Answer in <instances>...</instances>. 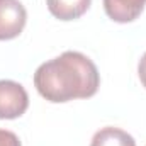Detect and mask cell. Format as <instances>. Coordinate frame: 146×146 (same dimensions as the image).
<instances>
[{
	"mask_svg": "<svg viewBox=\"0 0 146 146\" xmlns=\"http://www.w3.org/2000/svg\"><path fill=\"white\" fill-rule=\"evenodd\" d=\"M34 87L48 102L63 104L94 97L100 87V75L95 63L83 53L65 51L37 66Z\"/></svg>",
	"mask_w": 146,
	"mask_h": 146,
	"instance_id": "cell-1",
	"label": "cell"
},
{
	"mask_svg": "<svg viewBox=\"0 0 146 146\" xmlns=\"http://www.w3.org/2000/svg\"><path fill=\"white\" fill-rule=\"evenodd\" d=\"M29 107L26 88L14 80H0V119H17Z\"/></svg>",
	"mask_w": 146,
	"mask_h": 146,
	"instance_id": "cell-2",
	"label": "cell"
},
{
	"mask_svg": "<svg viewBox=\"0 0 146 146\" xmlns=\"http://www.w3.org/2000/svg\"><path fill=\"white\" fill-rule=\"evenodd\" d=\"M27 22V10L19 0H0V41L15 39Z\"/></svg>",
	"mask_w": 146,
	"mask_h": 146,
	"instance_id": "cell-3",
	"label": "cell"
},
{
	"mask_svg": "<svg viewBox=\"0 0 146 146\" xmlns=\"http://www.w3.org/2000/svg\"><path fill=\"white\" fill-rule=\"evenodd\" d=\"M146 0H104V10L114 22L127 24L136 21L145 10Z\"/></svg>",
	"mask_w": 146,
	"mask_h": 146,
	"instance_id": "cell-4",
	"label": "cell"
},
{
	"mask_svg": "<svg viewBox=\"0 0 146 146\" xmlns=\"http://www.w3.org/2000/svg\"><path fill=\"white\" fill-rule=\"evenodd\" d=\"M92 0H46L48 10L60 21L80 19L90 7Z\"/></svg>",
	"mask_w": 146,
	"mask_h": 146,
	"instance_id": "cell-5",
	"label": "cell"
},
{
	"mask_svg": "<svg viewBox=\"0 0 146 146\" xmlns=\"http://www.w3.org/2000/svg\"><path fill=\"white\" fill-rule=\"evenodd\" d=\"M90 146H136V141L124 129L107 126L94 134Z\"/></svg>",
	"mask_w": 146,
	"mask_h": 146,
	"instance_id": "cell-6",
	"label": "cell"
},
{
	"mask_svg": "<svg viewBox=\"0 0 146 146\" xmlns=\"http://www.w3.org/2000/svg\"><path fill=\"white\" fill-rule=\"evenodd\" d=\"M0 146H22L21 139L15 133L7 131V129H0Z\"/></svg>",
	"mask_w": 146,
	"mask_h": 146,
	"instance_id": "cell-7",
	"label": "cell"
},
{
	"mask_svg": "<svg viewBox=\"0 0 146 146\" xmlns=\"http://www.w3.org/2000/svg\"><path fill=\"white\" fill-rule=\"evenodd\" d=\"M138 76H139L143 87L146 88V53L141 56V60H139V63H138Z\"/></svg>",
	"mask_w": 146,
	"mask_h": 146,
	"instance_id": "cell-8",
	"label": "cell"
}]
</instances>
